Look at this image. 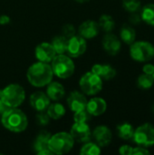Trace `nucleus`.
Instances as JSON below:
<instances>
[{
    "instance_id": "obj_27",
    "label": "nucleus",
    "mask_w": 154,
    "mask_h": 155,
    "mask_svg": "<svg viewBox=\"0 0 154 155\" xmlns=\"http://www.w3.org/2000/svg\"><path fill=\"white\" fill-rule=\"evenodd\" d=\"M154 84V78L152 74H143L138 77L137 80V84L141 89L147 90L150 89Z\"/></svg>"
},
{
    "instance_id": "obj_17",
    "label": "nucleus",
    "mask_w": 154,
    "mask_h": 155,
    "mask_svg": "<svg viewBox=\"0 0 154 155\" xmlns=\"http://www.w3.org/2000/svg\"><path fill=\"white\" fill-rule=\"evenodd\" d=\"M107 109L106 102L100 97L92 98L89 102H87L86 110L92 116H99L105 113Z\"/></svg>"
},
{
    "instance_id": "obj_25",
    "label": "nucleus",
    "mask_w": 154,
    "mask_h": 155,
    "mask_svg": "<svg viewBox=\"0 0 154 155\" xmlns=\"http://www.w3.org/2000/svg\"><path fill=\"white\" fill-rule=\"evenodd\" d=\"M141 17L144 23L154 26V4H148L143 7Z\"/></svg>"
},
{
    "instance_id": "obj_28",
    "label": "nucleus",
    "mask_w": 154,
    "mask_h": 155,
    "mask_svg": "<svg viewBox=\"0 0 154 155\" xmlns=\"http://www.w3.org/2000/svg\"><path fill=\"white\" fill-rule=\"evenodd\" d=\"M80 153L82 155H98L101 153V149L97 143L87 142L81 149Z\"/></svg>"
},
{
    "instance_id": "obj_19",
    "label": "nucleus",
    "mask_w": 154,
    "mask_h": 155,
    "mask_svg": "<svg viewBox=\"0 0 154 155\" xmlns=\"http://www.w3.org/2000/svg\"><path fill=\"white\" fill-rule=\"evenodd\" d=\"M64 94H65L64 88L61 84L57 82H54V83L51 82L48 84L46 94L50 98V100H54V101L61 100L64 96Z\"/></svg>"
},
{
    "instance_id": "obj_2",
    "label": "nucleus",
    "mask_w": 154,
    "mask_h": 155,
    "mask_svg": "<svg viewBox=\"0 0 154 155\" xmlns=\"http://www.w3.org/2000/svg\"><path fill=\"white\" fill-rule=\"evenodd\" d=\"M1 122L5 129L14 133L25 131L28 124L26 115L16 107L6 109L2 114Z\"/></svg>"
},
{
    "instance_id": "obj_34",
    "label": "nucleus",
    "mask_w": 154,
    "mask_h": 155,
    "mask_svg": "<svg viewBox=\"0 0 154 155\" xmlns=\"http://www.w3.org/2000/svg\"><path fill=\"white\" fill-rule=\"evenodd\" d=\"M133 147L130 145H123L119 149V153L122 155H132L133 153Z\"/></svg>"
},
{
    "instance_id": "obj_14",
    "label": "nucleus",
    "mask_w": 154,
    "mask_h": 155,
    "mask_svg": "<svg viewBox=\"0 0 154 155\" xmlns=\"http://www.w3.org/2000/svg\"><path fill=\"white\" fill-rule=\"evenodd\" d=\"M103 46L109 54L115 55L120 52L122 45L121 41L115 35L107 33L103 39Z\"/></svg>"
},
{
    "instance_id": "obj_23",
    "label": "nucleus",
    "mask_w": 154,
    "mask_h": 155,
    "mask_svg": "<svg viewBox=\"0 0 154 155\" xmlns=\"http://www.w3.org/2000/svg\"><path fill=\"white\" fill-rule=\"evenodd\" d=\"M47 114L50 118L54 120H58L62 118L65 114V108L61 104H52L47 107Z\"/></svg>"
},
{
    "instance_id": "obj_41",
    "label": "nucleus",
    "mask_w": 154,
    "mask_h": 155,
    "mask_svg": "<svg viewBox=\"0 0 154 155\" xmlns=\"http://www.w3.org/2000/svg\"><path fill=\"white\" fill-rule=\"evenodd\" d=\"M152 110H153V114H154V105H153V108H152Z\"/></svg>"
},
{
    "instance_id": "obj_31",
    "label": "nucleus",
    "mask_w": 154,
    "mask_h": 155,
    "mask_svg": "<svg viewBox=\"0 0 154 155\" xmlns=\"http://www.w3.org/2000/svg\"><path fill=\"white\" fill-rule=\"evenodd\" d=\"M36 118V124H39L40 126H45L49 124L50 121V117L47 114V113L45 114L44 111V112H38V114L35 116Z\"/></svg>"
},
{
    "instance_id": "obj_7",
    "label": "nucleus",
    "mask_w": 154,
    "mask_h": 155,
    "mask_svg": "<svg viewBox=\"0 0 154 155\" xmlns=\"http://www.w3.org/2000/svg\"><path fill=\"white\" fill-rule=\"evenodd\" d=\"M81 90L88 95H94L101 92L103 88V80L94 73L88 72L84 74L79 82Z\"/></svg>"
},
{
    "instance_id": "obj_22",
    "label": "nucleus",
    "mask_w": 154,
    "mask_h": 155,
    "mask_svg": "<svg viewBox=\"0 0 154 155\" xmlns=\"http://www.w3.org/2000/svg\"><path fill=\"white\" fill-rule=\"evenodd\" d=\"M116 130H117V134L119 137L123 140H130V139H133V137L134 128L129 123H123L122 124H119Z\"/></svg>"
},
{
    "instance_id": "obj_29",
    "label": "nucleus",
    "mask_w": 154,
    "mask_h": 155,
    "mask_svg": "<svg viewBox=\"0 0 154 155\" xmlns=\"http://www.w3.org/2000/svg\"><path fill=\"white\" fill-rule=\"evenodd\" d=\"M123 5L124 9L130 13L137 12L141 8V1L140 0H123Z\"/></svg>"
},
{
    "instance_id": "obj_9",
    "label": "nucleus",
    "mask_w": 154,
    "mask_h": 155,
    "mask_svg": "<svg viewBox=\"0 0 154 155\" xmlns=\"http://www.w3.org/2000/svg\"><path fill=\"white\" fill-rule=\"evenodd\" d=\"M86 41L81 35H73L68 39L67 44V54L70 57H79L86 51Z\"/></svg>"
},
{
    "instance_id": "obj_33",
    "label": "nucleus",
    "mask_w": 154,
    "mask_h": 155,
    "mask_svg": "<svg viewBox=\"0 0 154 155\" xmlns=\"http://www.w3.org/2000/svg\"><path fill=\"white\" fill-rule=\"evenodd\" d=\"M151 153L149 150H147L146 147L143 146H137L133 149V153L132 155H149Z\"/></svg>"
},
{
    "instance_id": "obj_12",
    "label": "nucleus",
    "mask_w": 154,
    "mask_h": 155,
    "mask_svg": "<svg viewBox=\"0 0 154 155\" xmlns=\"http://www.w3.org/2000/svg\"><path fill=\"white\" fill-rule=\"evenodd\" d=\"M92 136L94 139L95 143H97L100 147H104L110 144L113 134L111 130L107 126L100 125L93 130V132L92 133Z\"/></svg>"
},
{
    "instance_id": "obj_6",
    "label": "nucleus",
    "mask_w": 154,
    "mask_h": 155,
    "mask_svg": "<svg viewBox=\"0 0 154 155\" xmlns=\"http://www.w3.org/2000/svg\"><path fill=\"white\" fill-rule=\"evenodd\" d=\"M130 54L134 61L148 62L154 57V45L147 41H134L131 45Z\"/></svg>"
},
{
    "instance_id": "obj_32",
    "label": "nucleus",
    "mask_w": 154,
    "mask_h": 155,
    "mask_svg": "<svg viewBox=\"0 0 154 155\" xmlns=\"http://www.w3.org/2000/svg\"><path fill=\"white\" fill-rule=\"evenodd\" d=\"M62 34H63V35L64 37L69 39L70 37H72L73 35H75V28H74V26L73 25L66 24L62 28Z\"/></svg>"
},
{
    "instance_id": "obj_4",
    "label": "nucleus",
    "mask_w": 154,
    "mask_h": 155,
    "mask_svg": "<svg viewBox=\"0 0 154 155\" xmlns=\"http://www.w3.org/2000/svg\"><path fill=\"white\" fill-rule=\"evenodd\" d=\"M74 141L70 134L61 132L51 135L48 142V148L54 154H64L70 152L74 146Z\"/></svg>"
},
{
    "instance_id": "obj_16",
    "label": "nucleus",
    "mask_w": 154,
    "mask_h": 155,
    "mask_svg": "<svg viewBox=\"0 0 154 155\" xmlns=\"http://www.w3.org/2000/svg\"><path fill=\"white\" fill-rule=\"evenodd\" d=\"M99 29L100 27L98 23L93 20H87L79 26L78 32L79 35L84 39H92L99 34Z\"/></svg>"
},
{
    "instance_id": "obj_39",
    "label": "nucleus",
    "mask_w": 154,
    "mask_h": 155,
    "mask_svg": "<svg viewBox=\"0 0 154 155\" xmlns=\"http://www.w3.org/2000/svg\"><path fill=\"white\" fill-rule=\"evenodd\" d=\"M75 2H77V3H81V4H84V3H86V2H88V1H90V0H74Z\"/></svg>"
},
{
    "instance_id": "obj_5",
    "label": "nucleus",
    "mask_w": 154,
    "mask_h": 155,
    "mask_svg": "<svg viewBox=\"0 0 154 155\" xmlns=\"http://www.w3.org/2000/svg\"><path fill=\"white\" fill-rule=\"evenodd\" d=\"M52 70L57 77L66 79L74 73V64L69 56L57 54L52 61Z\"/></svg>"
},
{
    "instance_id": "obj_13",
    "label": "nucleus",
    "mask_w": 154,
    "mask_h": 155,
    "mask_svg": "<svg viewBox=\"0 0 154 155\" xmlns=\"http://www.w3.org/2000/svg\"><path fill=\"white\" fill-rule=\"evenodd\" d=\"M67 104L71 111L78 112L86 109L87 105V99L84 94H81L80 92L74 91L70 94L67 98Z\"/></svg>"
},
{
    "instance_id": "obj_30",
    "label": "nucleus",
    "mask_w": 154,
    "mask_h": 155,
    "mask_svg": "<svg viewBox=\"0 0 154 155\" xmlns=\"http://www.w3.org/2000/svg\"><path fill=\"white\" fill-rule=\"evenodd\" d=\"M91 119H92V115L89 114V112L86 109L75 112L74 114V120L76 123H87Z\"/></svg>"
},
{
    "instance_id": "obj_15",
    "label": "nucleus",
    "mask_w": 154,
    "mask_h": 155,
    "mask_svg": "<svg viewBox=\"0 0 154 155\" xmlns=\"http://www.w3.org/2000/svg\"><path fill=\"white\" fill-rule=\"evenodd\" d=\"M30 104L37 112H44L50 104V98L43 92H35L30 96Z\"/></svg>"
},
{
    "instance_id": "obj_40",
    "label": "nucleus",
    "mask_w": 154,
    "mask_h": 155,
    "mask_svg": "<svg viewBox=\"0 0 154 155\" xmlns=\"http://www.w3.org/2000/svg\"><path fill=\"white\" fill-rule=\"evenodd\" d=\"M152 77L154 78V72H153V74H152Z\"/></svg>"
},
{
    "instance_id": "obj_38",
    "label": "nucleus",
    "mask_w": 154,
    "mask_h": 155,
    "mask_svg": "<svg viewBox=\"0 0 154 155\" xmlns=\"http://www.w3.org/2000/svg\"><path fill=\"white\" fill-rule=\"evenodd\" d=\"M5 110H6V106L5 105V104L0 99V114H3Z\"/></svg>"
},
{
    "instance_id": "obj_11",
    "label": "nucleus",
    "mask_w": 154,
    "mask_h": 155,
    "mask_svg": "<svg viewBox=\"0 0 154 155\" xmlns=\"http://www.w3.org/2000/svg\"><path fill=\"white\" fill-rule=\"evenodd\" d=\"M55 55H56V53L52 44L42 43L38 45L35 48V57L39 62L48 64L53 61Z\"/></svg>"
},
{
    "instance_id": "obj_1",
    "label": "nucleus",
    "mask_w": 154,
    "mask_h": 155,
    "mask_svg": "<svg viewBox=\"0 0 154 155\" xmlns=\"http://www.w3.org/2000/svg\"><path fill=\"white\" fill-rule=\"evenodd\" d=\"M52 66L47 63L38 62L32 64L27 70V80L35 87H43L52 82L53 79Z\"/></svg>"
},
{
    "instance_id": "obj_8",
    "label": "nucleus",
    "mask_w": 154,
    "mask_h": 155,
    "mask_svg": "<svg viewBox=\"0 0 154 155\" xmlns=\"http://www.w3.org/2000/svg\"><path fill=\"white\" fill-rule=\"evenodd\" d=\"M134 143L143 147H151L154 145V125L146 123L140 125L134 130L133 137Z\"/></svg>"
},
{
    "instance_id": "obj_24",
    "label": "nucleus",
    "mask_w": 154,
    "mask_h": 155,
    "mask_svg": "<svg viewBox=\"0 0 154 155\" xmlns=\"http://www.w3.org/2000/svg\"><path fill=\"white\" fill-rule=\"evenodd\" d=\"M67 44H68V38L64 37V35L55 36L52 41V45L57 54H64L66 52Z\"/></svg>"
},
{
    "instance_id": "obj_37",
    "label": "nucleus",
    "mask_w": 154,
    "mask_h": 155,
    "mask_svg": "<svg viewBox=\"0 0 154 155\" xmlns=\"http://www.w3.org/2000/svg\"><path fill=\"white\" fill-rule=\"evenodd\" d=\"M10 23V17L6 15H0V25H5Z\"/></svg>"
},
{
    "instance_id": "obj_26",
    "label": "nucleus",
    "mask_w": 154,
    "mask_h": 155,
    "mask_svg": "<svg viewBox=\"0 0 154 155\" xmlns=\"http://www.w3.org/2000/svg\"><path fill=\"white\" fill-rule=\"evenodd\" d=\"M99 27H101L104 32L110 33L113 30L115 26V22L113 17L109 15H103L99 20Z\"/></svg>"
},
{
    "instance_id": "obj_3",
    "label": "nucleus",
    "mask_w": 154,
    "mask_h": 155,
    "mask_svg": "<svg viewBox=\"0 0 154 155\" xmlns=\"http://www.w3.org/2000/svg\"><path fill=\"white\" fill-rule=\"evenodd\" d=\"M25 98V90L19 84H12L0 90V99L8 108L18 107L23 104Z\"/></svg>"
},
{
    "instance_id": "obj_20",
    "label": "nucleus",
    "mask_w": 154,
    "mask_h": 155,
    "mask_svg": "<svg viewBox=\"0 0 154 155\" xmlns=\"http://www.w3.org/2000/svg\"><path fill=\"white\" fill-rule=\"evenodd\" d=\"M51 137L50 133L47 131H42L37 135L34 143V149L38 153L39 152H42L44 150H47L48 148V142Z\"/></svg>"
},
{
    "instance_id": "obj_18",
    "label": "nucleus",
    "mask_w": 154,
    "mask_h": 155,
    "mask_svg": "<svg viewBox=\"0 0 154 155\" xmlns=\"http://www.w3.org/2000/svg\"><path fill=\"white\" fill-rule=\"evenodd\" d=\"M92 72L97 74L102 80H111L116 75L115 69L110 64H94L92 67Z\"/></svg>"
},
{
    "instance_id": "obj_10",
    "label": "nucleus",
    "mask_w": 154,
    "mask_h": 155,
    "mask_svg": "<svg viewBox=\"0 0 154 155\" xmlns=\"http://www.w3.org/2000/svg\"><path fill=\"white\" fill-rule=\"evenodd\" d=\"M71 136L77 143H87L92 138V132L87 123H74L71 128Z\"/></svg>"
},
{
    "instance_id": "obj_21",
    "label": "nucleus",
    "mask_w": 154,
    "mask_h": 155,
    "mask_svg": "<svg viewBox=\"0 0 154 155\" xmlns=\"http://www.w3.org/2000/svg\"><path fill=\"white\" fill-rule=\"evenodd\" d=\"M120 35H121V39L127 45H132L136 39L135 30L131 25H123V27L121 28Z\"/></svg>"
},
{
    "instance_id": "obj_36",
    "label": "nucleus",
    "mask_w": 154,
    "mask_h": 155,
    "mask_svg": "<svg viewBox=\"0 0 154 155\" xmlns=\"http://www.w3.org/2000/svg\"><path fill=\"white\" fill-rule=\"evenodd\" d=\"M143 71L144 74H153L154 72V64H145L143 67Z\"/></svg>"
},
{
    "instance_id": "obj_35",
    "label": "nucleus",
    "mask_w": 154,
    "mask_h": 155,
    "mask_svg": "<svg viewBox=\"0 0 154 155\" xmlns=\"http://www.w3.org/2000/svg\"><path fill=\"white\" fill-rule=\"evenodd\" d=\"M130 21H131V23H132V24H133V25H137V24H139V23L142 21L141 15L137 14L136 12L132 13V15H131V17H130Z\"/></svg>"
}]
</instances>
